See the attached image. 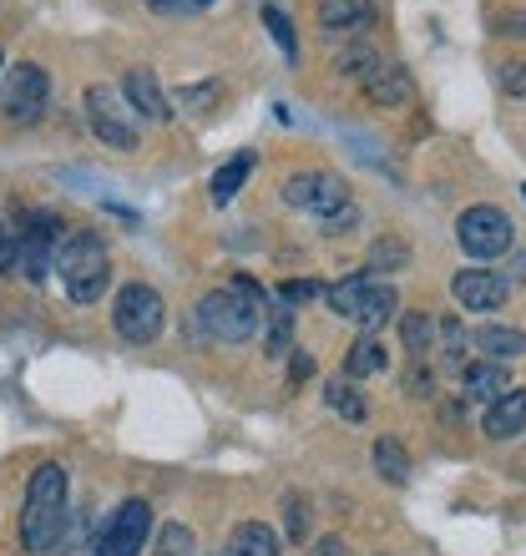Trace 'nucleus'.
<instances>
[{
    "instance_id": "nucleus-39",
    "label": "nucleus",
    "mask_w": 526,
    "mask_h": 556,
    "mask_svg": "<svg viewBox=\"0 0 526 556\" xmlns=\"http://www.w3.org/2000/svg\"><path fill=\"white\" fill-rule=\"evenodd\" d=\"M501 36H526V15H501Z\"/></svg>"
},
{
    "instance_id": "nucleus-7",
    "label": "nucleus",
    "mask_w": 526,
    "mask_h": 556,
    "mask_svg": "<svg viewBox=\"0 0 526 556\" xmlns=\"http://www.w3.org/2000/svg\"><path fill=\"white\" fill-rule=\"evenodd\" d=\"M284 203L309 213V218H335L350 207V188H345V177L339 173H324V167H309V173H293L284 182Z\"/></svg>"
},
{
    "instance_id": "nucleus-33",
    "label": "nucleus",
    "mask_w": 526,
    "mask_h": 556,
    "mask_svg": "<svg viewBox=\"0 0 526 556\" xmlns=\"http://www.w3.org/2000/svg\"><path fill=\"white\" fill-rule=\"evenodd\" d=\"M314 293H320V283H314V278H304V283L293 278V283H284V289H278V299H284V304L293 308V304H309Z\"/></svg>"
},
{
    "instance_id": "nucleus-26",
    "label": "nucleus",
    "mask_w": 526,
    "mask_h": 556,
    "mask_svg": "<svg viewBox=\"0 0 526 556\" xmlns=\"http://www.w3.org/2000/svg\"><path fill=\"white\" fill-rule=\"evenodd\" d=\"M309 527H314V511H309V501L299 491L284 496V531H289V542H304Z\"/></svg>"
},
{
    "instance_id": "nucleus-36",
    "label": "nucleus",
    "mask_w": 526,
    "mask_h": 556,
    "mask_svg": "<svg viewBox=\"0 0 526 556\" xmlns=\"http://www.w3.org/2000/svg\"><path fill=\"white\" fill-rule=\"evenodd\" d=\"M360 223V207H345V213H335V218H324V233H345V228H354Z\"/></svg>"
},
{
    "instance_id": "nucleus-25",
    "label": "nucleus",
    "mask_w": 526,
    "mask_h": 556,
    "mask_svg": "<svg viewBox=\"0 0 526 556\" xmlns=\"http://www.w3.org/2000/svg\"><path fill=\"white\" fill-rule=\"evenodd\" d=\"M263 26H268V36H274V46L284 51V61H299V41H293V21L278 5H263Z\"/></svg>"
},
{
    "instance_id": "nucleus-15",
    "label": "nucleus",
    "mask_w": 526,
    "mask_h": 556,
    "mask_svg": "<svg viewBox=\"0 0 526 556\" xmlns=\"http://www.w3.org/2000/svg\"><path fill=\"white\" fill-rule=\"evenodd\" d=\"M365 97L375 106H400V102H410V97H415V81H410V72L405 66H375V72H370V81H365Z\"/></svg>"
},
{
    "instance_id": "nucleus-12",
    "label": "nucleus",
    "mask_w": 526,
    "mask_h": 556,
    "mask_svg": "<svg viewBox=\"0 0 526 556\" xmlns=\"http://www.w3.org/2000/svg\"><path fill=\"white\" fill-rule=\"evenodd\" d=\"M122 91H127V102H132V117H142V122H167L173 117V112H167V97H162V87H158V76L147 72V66L127 72Z\"/></svg>"
},
{
    "instance_id": "nucleus-35",
    "label": "nucleus",
    "mask_w": 526,
    "mask_h": 556,
    "mask_svg": "<svg viewBox=\"0 0 526 556\" xmlns=\"http://www.w3.org/2000/svg\"><path fill=\"white\" fill-rule=\"evenodd\" d=\"M293 359H289V380L293 384H304V380H314V354L309 350H289Z\"/></svg>"
},
{
    "instance_id": "nucleus-40",
    "label": "nucleus",
    "mask_w": 526,
    "mask_h": 556,
    "mask_svg": "<svg viewBox=\"0 0 526 556\" xmlns=\"http://www.w3.org/2000/svg\"><path fill=\"white\" fill-rule=\"evenodd\" d=\"M522 192H526V188H522Z\"/></svg>"
},
{
    "instance_id": "nucleus-1",
    "label": "nucleus",
    "mask_w": 526,
    "mask_h": 556,
    "mask_svg": "<svg viewBox=\"0 0 526 556\" xmlns=\"http://www.w3.org/2000/svg\"><path fill=\"white\" fill-rule=\"evenodd\" d=\"M66 521H72V481L66 466L46 460L26 481V501H21V546L26 552H51L66 542Z\"/></svg>"
},
{
    "instance_id": "nucleus-30",
    "label": "nucleus",
    "mask_w": 526,
    "mask_h": 556,
    "mask_svg": "<svg viewBox=\"0 0 526 556\" xmlns=\"http://www.w3.org/2000/svg\"><path fill=\"white\" fill-rule=\"evenodd\" d=\"M405 243H400V238H380V243H375V249H370V274H394V268H405Z\"/></svg>"
},
{
    "instance_id": "nucleus-8",
    "label": "nucleus",
    "mask_w": 526,
    "mask_h": 556,
    "mask_svg": "<svg viewBox=\"0 0 526 556\" xmlns=\"http://www.w3.org/2000/svg\"><path fill=\"white\" fill-rule=\"evenodd\" d=\"M147 536H152V506L147 501H122L117 516L91 536L87 556H142Z\"/></svg>"
},
{
    "instance_id": "nucleus-19",
    "label": "nucleus",
    "mask_w": 526,
    "mask_h": 556,
    "mask_svg": "<svg viewBox=\"0 0 526 556\" xmlns=\"http://www.w3.org/2000/svg\"><path fill=\"white\" fill-rule=\"evenodd\" d=\"M253 162H259L253 152H234V157L223 162L218 173H213V203H218V207H223V203H234L238 188H243V182L253 177Z\"/></svg>"
},
{
    "instance_id": "nucleus-20",
    "label": "nucleus",
    "mask_w": 526,
    "mask_h": 556,
    "mask_svg": "<svg viewBox=\"0 0 526 556\" xmlns=\"http://www.w3.org/2000/svg\"><path fill=\"white\" fill-rule=\"evenodd\" d=\"M385 369V344L375 334H360L345 354V380H370V375H380Z\"/></svg>"
},
{
    "instance_id": "nucleus-37",
    "label": "nucleus",
    "mask_w": 526,
    "mask_h": 556,
    "mask_svg": "<svg viewBox=\"0 0 526 556\" xmlns=\"http://www.w3.org/2000/svg\"><path fill=\"white\" fill-rule=\"evenodd\" d=\"M314 556H350V546H345V536H320Z\"/></svg>"
},
{
    "instance_id": "nucleus-28",
    "label": "nucleus",
    "mask_w": 526,
    "mask_h": 556,
    "mask_svg": "<svg viewBox=\"0 0 526 556\" xmlns=\"http://www.w3.org/2000/svg\"><path fill=\"white\" fill-rule=\"evenodd\" d=\"M192 531L183 527V521H167V527L158 531V546H152V556H192Z\"/></svg>"
},
{
    "instance_id": "nucleus-11",
    "label": "nucleus",
    "mask_w": 526,
    "mask_h": 556,
    "mask_svg": "<svg viewBox=\"0 0 526 556\" xmlns=\"http://www.w3.org/2000/svg\"><path fill=\"white\" fill-rule=\"evenodd\" d=\"M451 293L455 304L471 308V314H491V308H501L512 299V278L497 274V268H461L451 278Z\"/></svg>"
},
{
    "instance_id": "nucleus-17",
    "label": "nucleus",
    "mask_w": 526,
    "mask_h": 556,
    "mask_svg": "<svg viewBox=\"0 0 526 556\" xmlns=\"http://www.w3.org/2000/svg\"><path fill=\"white\" fill-rule=\"evenodd\" d=\"M324 30H370L375 26V0H320Z\"/></svg>"
},
{
    "instance_id": "nucleus-32",
    "label": "nucleus",
    "mask_w": 526,
    "mask_h": 556,
    "mask_svg": "<svg viewBox=\"0 0 526 556\" xmlns=\"http://www.w3.org/2000/svg\"><path fill=\"white\" fill-rule=\"evenodd\" d=\"M501 91H506V97H526V61L501 66Z\"/></svg>"
},
{
    "instance_id": "nucleus-23",
    "label": "nucleus",
    "mask_w": 526,
    "mask_h": 556,
    "mask_svg": "<svg viewBox=\"0 0 526 556\" xmlns=\"http://www.w3.org/2000/svg\"><path fill=\"white\" fill-rule=\"evenodd\" d=\"M400 339H405V354L425 359V354L436 350V319L430 314H405L400 319Z\"/></svg>"
},
{
    "instance_id": "nucleus-9",
    "label": "nucleus",
    "mask_w": 526,
    "mask_h": 556,
    "mask_svg": "<svg viewBox=\"0 0 526 556\" xmlns=\"http://www.w3.org/2000/svg\"><path fill=\"white\" fill-rule=\"evenodd\" d=\"M46 97H51V81H46V72L36 66V61H21L11 72V81H5V117L21 122V127H36L46 112Z\"/></svg>"
},
{
    "instance_id": "nucleus-22",
    "label": "nucleus",
    "mask_w": 526,
    "mask_h": 556,
    "mask_svg": "<svg viewBox=\"0 0 526 556\" xmlns=\"http://www.w3.org/2000/svg\"><path fill=\"white\" fill-rule=\"evenodd\" d=\"M436 334H440V365L451 369V375H461V369H466V329H461V319H451V314H446V319L436 324Z\"/></svg>"
},
{
    "instance_id": "nucleus-24",
    "label": "nucleus",
    "mask_w": 526,
    "mask_h": 556,
    "mask_svg": "<svg viewBox=\"0 0 526 556\" xmlns=\"http://www.w3.org/2000/svg\"><path fill=\"white\" fill-rule=\"evenodd\" d=\"M263 319H268V334H263V350L274 354H289V339H293V308L289 304H274L268 308V314H263Z\"/></svg>"
},
{
    "instance_id": "nucleus-38",
    "label": "nucleus",
    "mask_w": 526,
    "mask_h": 556,
    "mask_svg": "<svg viewBox=\"0 0 526 556\" xmlns=\"http://www.w3.org/2000/svg\"><path fill=\"white\" fill-rule=\"evenodd\" d=\"M0 268H15V233L0 223Z\"/></svg>"
},
{
    "instance_id": "nucleus-13",
    "label": "nucleus",
    "mask_w": 526,
    "mask_h": 556,
    "mask_svg": "<svg viewBox=\"0 0 526 556\" xmlns=\"http://www.w3.org/2000/svg\"><path fill=\"white\" fill-rule=\"evenodd\" d=\"M471 350L486 354L491 365H512V359H522L526 354V334L522 329H512V324H486V329L471 334Z\"/></svg>"
},
{
    "instance_id": "nucleus-21",
    "label": "nucleus",
    "mask_w": 526,
    "mask_h": 556,
    "mask_svg": "<svg viewBox=\"0 0 526 556\" xmlns=\"http://www.w3.org/2000/svg\"><path fill=\"white\" fill-rule=\"evenodd\" d=\"M375 470H380L390 485H405L410 481V455H405V445H400L394 435L375 440Z\"/></svg>"
},
{
    "instance_id": "nucleus-3",
    "label": "nucleus",
    "mask_w": 526,
    "mask_h": 556,
    "mask_svg": "<svg viewBox=\"0 0 526 556\" xmlns=\"http://www.w3.org/2000/svg\"><path fill=\"white\" fill-rule=\"evenodd\" d=\"M57 274L72 293V304H97L112 283V258H107V243L102 233H91V228H76V233L61 238L57 249Z\"/></svg>"
},
{
    "instance_id": "nucleus-18",
    "label": "nucleus",
    "mask_w": 526,
    "mask_h": 556,
    "mask_svg": "<svg viewBox=\"0 0 526 556\" xmlns=\"http://www.w3.org/2000/svg\"><path fill=\"white\" fill-rule=\"evenodd\" d=\"M218 556H278V536L263 521H238L234 536L218 546Z\"/></svg>"
},
{
    "instance_id": "nucleus-29",
    "label": "nucleus",
    "mask_w": 526,
    "mask_h": 556,
    "mask_svg": "<svg viewBox=\"0 0 526 556\" xmlns=\"http://www.w3.org/2000/svg\"><path fill=\"white\" fill-rule=\"evenodd\" d=\"M375 66H380V56H375L370 46H350V51L335 61V72L339 76H354V81H370V72H375Z\"/></svg>"
},
{
    "instance_id": "nucleus-2",
    "label": "nucleus",
    "mask_w": 526,
    "mask_h": 556,
    "mask_svg": "<svg viewBox=\"0 0 526 556\" xmlns=\"http://www.w3.org/2000/svg\"><path fill=\"white\" fill-rule=\"evenodd\" d=\"M263 304H268V293H263L253 278H234V283L203 293L198 308H192V319H198V329H203L208 339H218V344H243V339L259 334Z\"/></svg>"
},
{
    "instance_id": "nucleus-4",
    "label": "nucleus",
    "mask_w": 526,
    "mask_h": 556,
    "mask_svg": "<svg viewBox=\"0 0 526 556\" xmlns=\"http://www.w3.org/2000/svg\"><path fill=\"white\" fill-rule=\"evenodd\" d=\"M324 299H329V308H335L339 319L360 324V329H380L394 308H400L394 283L375 278L370 268H365V274H350V278H339V283H329V289H324Z\"/></svg>"
},
{
    "instance_id": "nucleus-5",
    "label": "nucleus",
    "mask_w": 526,
    "mask_h": 556,
    "mask_svg": "<svg viewBox=\"0 0 526 556\" xmlns=\"http://www.w3.org/2000/svg\"><path fill=\"white\" fill-rule=\"evenodd\" d=\"M455 243H461V253L466 258H501V253H512V243H516V228H512V218L501 213V207H491V203H476V207H466L461 218H455Z\"/></svg>"
},
{
    "instance_id": "nucleus-34",
    "label": "nucleus",
    "mask_w": 526,
    "mask_h": 556,
    "mask_svg": "<svg viewBox=\"0 0 526 556\" xmlns=\"http://www.w3.org/2000/svg\"><path fill=\"white\" fill-rule=\"evenodd\" d=\"M213 0H152V11L158 15H198V11H208Z\"/></svg>"
},
{
    "instance_id": "nucleus-14",
    "label": "nucleus",
    "mask_w": 526,
    "mask_h": 556,
    "mask_svg": "<svg viewBox=\"0 0 526 556\" xmlns=\"http://www.w3.org/2000/svg\"><path fill=\"white\" fill-rule=\"evenodd\" d=\"M526 430V390L512 384L501 400H491V410H486V435L491 440H512Z\"/></svg>"
},
{
    "instance_id": "nucleus-31",
    "label": "nucleus",
    "mask_w": 526,
    "mask_h": 556,
    "mask_svg": "<svg viewBox=\"0 0 526 556\" xmlns=\"http://www.w3.org/2000/svg\"><path fill=\"white\" fill-rule=\"evenodd\" d=\"M218 97H223V81H198V87L177 91V106H183V112H208Z\"/></svg>"
},
{
    "instance_id": "nucleus-6",
    "label": "nucleus",
    "mask_w": 526,
    "mask_h": 556,
    "mask_svg": "<svg viewBox=\"0 0 526 556\" xmlns=\"http://www.w3.org/2000/svg\"><path fill=\"white\" fill-rule=\"evenodd\" d=\"M162 319H167V308H162V293L152 283H127L112 299V324L127 344H152L162 334Z\"/></svg>"
},
{
    "instance_id": "nucleus-10",
    "label": "nucleus",
    "mask_w": 526,
    "mask_h": 556,
    "mask_svg": "<svg viewBox=\"0 0 526 556\" xmlns=\"http://www.w3.org/2000/svg\"><path fill=\"white\" fill-rule=\"evenodd\" d=\"M87 122L102 147H117V152L137 147V122H132V112H122L107 87H87Z\"/></svg>"
},
{
    "instance_id": "nucleus-27",
    "label": "nucleus",
    "mask_w": 526,
    "mask_h": 556,
    "mask_svg": "<svg viewBox=\"0 0 526 556\" xmlns=\"http://www.w3.org/2000/svg\"><path fill=\"white\" fill-rule=\"evenodd\" d=\"M324 400H329V410H339L345 420H365V400L354 395L345 380H329V384H324Z\"/></svg>"
},
{
    "instance_id": "nucleus-16",
    "label": "nucleus",
    "mask_w": 526,
    "mask_h": 556,
    "mask_svg": "<svg viewBox=\"0 0 526 556\" xmlns=\"http://www.w3.org/2000/svg\"><path fill=\"white\" fill-rule=\"evenodd\" d=\"M512 390V380H506V365H491V359H481V365L461 369V395L466 400H481V405H491V400H501Z\"/></svg>"
}]
</instances>
